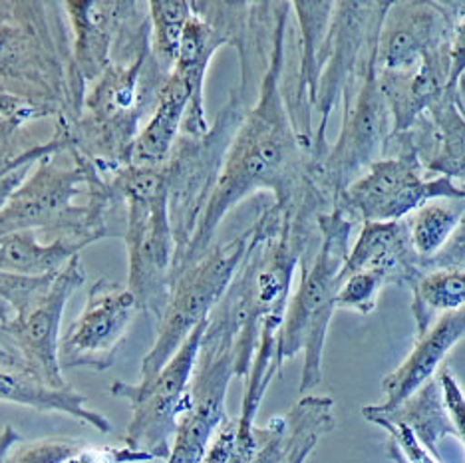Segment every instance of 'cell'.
Wrapping results in <instances>:
<instances>
[{
  "instance_id": "9c48e42d",
  "label": "cell",
  "mask_w": 465,
  "mask_h": 463,
  "mask_svg": "<svg viewBox=\"0 0 465 463\" xmlns=\"http://www.w3.org/2000/svg\"><path fill=\"white\" fill-rule=\"evenodd\" d=\"M86 282L80 257H74L40 297L18 312L5 332L3 346L25 366V372L52 390L70 388L60 366V322L72 294Z\"/></svg>"
},
{
  "instance_id": "7402d4cb",
  "label": "cell",
  "mask_w": 465,
  "mask_h": 463,
  "mask_svg": "<svg viewBox=\"0 0 465 463\" xmlns=\"http://www.w3.org/2000/svg\"><path fill=\"white\" fill-rule=\"evenodd\" d=\"M152 23V54L157 64L172 74L182 48L187 20L192 16V3L187 0H155L147 3Z\"/></svg>"
},
{
  "instance_id": "484cf974",
  "label": "cell",
  "mask_w": 465,
  "mask_h": 463,
  "mask_svg": "<svg viewBox=\"0 0 465 463\" xmlns=\"http://www.w3.org/2000/svg\"><path fill=\"white\" fill-rule=\"evenodd\" d=\"M421 265H431L433 271H465V213L448 243Z\"/></svg>"
},
{
  "instance_id": "6da1fadb",
  "label": "cell",
  "mask_w": 465,
  "mask_h": 463,
  "mask_svg": "<svg viewBox=\"0 0 465 463\" xmlns=\"http://www.w3.org/2000/svg\"><path fill=\"white\" fill-rule=\"evenodd\" d=\"M289 8V3H281L257 103L247 110L232 135L205 212L185 252L173 265V279L205 255L213 245L221 221L241 199L255 193L257 189H271L277 199L274 205L292 219L304 213V205L309 207V202H312L311 167L302 160V147L309 143L301 135L291 103L284 100L281 88Z\"/></svg>"
},
{
  "instance_id": "e0dca14e",
  "label": "cell",
  "mask_w": 465,
  "mask_h": 463,
  "mask_svg": "<svg viewBox=\"0 0 465 463\" xmlns=\"http://www.w3.org/2000/svg\"><path fill=\"white\" fill-rule=\"evenodd\" d=\"M291 6L297 10L294 15L299 18L302 36L301 70L297 76V88H294V106L291 110L301 132V118H304V113L309 118L306 108L314 106L316 94H319L322 54L334 13V3H292Z\"/></svg>"
},
{
  "instance_id": "44dd1931",
  "label": "cell",
  "mask_w": 465,
  "mask_h": 463,
  "mask_svg": "<svg viewBox=\"0 0 465 463\" xmlns=\"http://www.w3.org/2000/svg\"><path fill=\"white\" fill-rule=\"evenodd\" d=\"M465 213V202H430L408 221L411 247L420 259H430L448 243Z\"/></svg>"
},
{
  "instance_id": "f546056e",
  "label": "cell",
  "mask_w": 465,
  "mask_h": 463,
  "mask_svg": "<svg viewBox=\"0 0 465 463\" xmlns=\"http://www.w3.org/2000/svg\"><path fill=\"white\" fill-rule=\"evenodd\" d=\"M40 160L42 157H28V160L10 167L5 173H0V212H3L5 205L10 202V197L18 192V187L26 182V177L35 170V165Z\"/></svg>"
},
{
  "instance_id": "603a6c76",
  "label": "cell",
  "mask_w": 465,
  "mask_h": 463,
  "mask_svg": "<svg viewBox=\"0 0 465 463\" xmlns=\"http://www.w3.org/2000/svg\"><path fill=\"white\" fill-rule=\"evenodd\" d=\"M388 282L386 275L378 271H361L346 277L338 291L336 309L356 310L361 314H370L376 307L378 292Z\"/></svg>"
},
{
  "instance_id": "cb8c5ba5",
  "label": "cell",
  "mask_w": 465,
  "mask_h": 463,
  "mask_svg": "<svg viewBox=\"0 0 465 463\" xmlns=\"http://www.w3.org/2000/svg\"><path fill=\"white\" fill-rule=\"evenodd\" d=\"M86 446L88 444H84V441L70 438L40 439L26 448H20L15 451V456L10 451L5 463H66L74 456H78Z\"/></svg>"
},
{
  "instance_id": "d6a6232c",
  "label": "cell",
  "mask_w": 465,
  "mask_h": 463,
  "mask_svg": "<svg viewBox=\"0 0 465 463\" xmlns=\"http://www.w3.org/2000/svg\"><path fill=\"white\" fill-rule=\"evenodd\" d=\"M0 368H5V370L25 372L23 362H20L15 354H10L6 349H3V346H0ZM25 374H26V372H25Z\"/></svg>"
},
{
  "instance_id": "ffe728a7",
  "label": "cell",
  "mask_w": 465,
  "mask_h": 463,
  "mask_svg": "<svg viewBox=\"0 0 465 463\" xmlns=\"http://www.w3.org/2000/svg\"><path fill=\"white\" fill-rule=\"evenodd\" d=\"M414 314L418 334L431 326V317L465 307V271H431L420 277L414 287Z\"/></svg>"
},
{
  "instance_id": "ac0fdd59",
  "label": "cell",
  "mask_w": 465,
  "mask_h": 463,
  "mask_svg": "<svg viewBox=\"0 0 465 463\" xmlns=\"http://www.w3.org/2000/svg\"><path fill=\"white\" fill-rule=\"evenodd\" d=\"M362 414L366 419L370 418H384L390 422H400L411 429V434L421 444L426 451L441 461L440 456V439L446 436H456L451 419L448 416L446 404H443L440 380H430L420 388L416 394H411L404 404L384 412L376 406L364 408Z\"/></svg>"
},
{
  "instance_id": "52a82bcc",
  "label": "cell",
  "mask_w": 465,
  "mask_h": 463,
  "mask_svg": "<svg viewBox=\"0 0 465 463\" xmlns=\"http://www.w3.org/2000/svg\"><path fill=\"white\" fill-rule=\"evenodd\" d=\"M207 320L189 334L182 349L155 376L145 378L140 384H112L110 392L132 404V422L125 434L128 448L153 459H169L179 418L187 408L189 382L195 370Z\"/></svg>"
},
{
  "instance_id": "2e32d148",
  "label": "cell",
  "mask_w": 465,
  "mask_h": 463,
  "mask_svg": "<svg viewBox=\"0 0 465 463\" xmlns=\"http://www.w3.org/2000/svg\"><path fill=\"white\" fill-rule=\"evenodd\" d=\"M0 402L18 404L38 409V412H58L74 419H80L100 434L112 431V422L96 409H92L86 402V396L66 388V390H52V388L40 384L33 376L25 372L5 370L0 368Z\"/></svg>"
},
{
  "instance_id": "5bb4252c",
  "label": "cell",
  "mask_w": 465,
  "mask_h": 463,
  "mask_svg": "<svg viewBox=\"0 0 465 463\" xmlns=\"http://www.w3.org/2000/svg\"><path fill=\"white\" fill-rule=\"evenodd\" d=\"M465 339V307L453 312L441 314L436 324H431L424 334H418L414 350L401 362L400 368L384 378V404L378 409H390L404 404L406 399L416 394L421 386L431 380L433 372L438 370L453 346Z\"/></svg>"
},
{
  "instance_id": "e575fe53",
  "label": "cell",
  "mask_w": 465,
  "mask_h": 463,
  "mask_svg": "<svg viewBox=\"0 0 465 463\" xmlns=\"http://www.w3.org/2000/svg\"><path fill=\"white\" fill-rule=\"evenodd\" d=\"M8 122H10V120H3V118H0V130H3Z\"/></svg>"
},
{
  "instance_id": "5b68a950",
  "label": "cell",
  "mask_w": 465,
  "mask_h": 463,
  "mask_svg": "<svg viewBox=\"0 0 465 463\" xmlns=\"http://www.w3.org/2000/svg\"><path fill=\"white\" fill-rule=\"evenodd\" d=\"M247 94L249 90L245 88L232 92L231 100L219 112L215 123L205 135L201 138L179 135L172 155L162 165L167 183L169 219L175 237L173 265L185 252L213 193L227 147L249 110L245 106Z\"/></svg>"
},
{
  "instance_id": "d4e9b609",
  "label": "cell",
  "mask_w": 465,
  "mask_h": 463,
  "mask_svg": "<svg viewBox=\"0 0 465 463\" xmlns=\"http://www.w3.org/2000/svg\"><path fill=\"white\" fill-rule=\"evenodd\" d=\"M52 279H54V275L42 279H26L0 272V297L13 304L16 312H23L30 302H35L48 289Z\"/></svg>"
},
{
  "instance_id": "8fae6325",
  "label": "cell",
  "mask_w": 465,
  "mask_h": 463,
  "mask_svg": "<svg viewBox=\"0 0 465 463\" xmlns=\"http://www.w3.org/2000/svg\"><path fill=\"white\" fill-rule=\"evenodd\" d=\"M140 310L128 287L98 279L88 289L86 307L60 339L62 370L88 368L100 372L110 368Z\"/></svg>"
},
{
  "instance_id": "8992f818",
  "label": "cell",
  "mask_w": 465,
  "mask_h": 463,
  "mask_svg": "<svg viewBox=\"0 0 465 463\" xmlns=\"http://www.w3.org/2000/svg\"><path fill=\"white\" fill-rule=\"evenodd\" d=\"M249 241L251 231L227 243L211 245L203 257L173 279L155 344L142 362V380L160 372L189 334L211 317L245 259Z\"/></svg>"
},
{
  "instance_id": "7a4b0ae2",
  "label": "cell",
  "mask_w": 465,
  "mask_h": 463,
  "mask_svg": "<svg viewBox=\"0 0 465 463\" xmlns=\"http://www.w3.org/2000/svg\"><path fill=\"white\" fill-rule=\"evenodd\" d=\"M169 78L157 64L152 46L128 62H112L82 98L80 112L70 120L74 147L102 172L132 165V152L143 120L153 115Z\"/></svg>"
},
{
  "instance_id": "30bf717a",
  "label": "cell",
  "mask_w": 465,
  "mask_h": 463,
  "mask_svg": "<svg viewBox=\"0 0 465 463\" xmlns=\"http://www.w3.org/2000/svg\"><path fill=\"white\" fill-rule=\"evenodd\" d=\"M341 197L344 213L361 217L364 223L401 221L414 209L424 207L433 199L465 202V189L456 187L450 177L426 182L411 157L378 160L370 172L348 185Z\"/></svg>"
},
{
  "instance_id": "4316f807",
  "label": "cell",
  "mask_w": 465,
  "mask_h": 463,
  "mask_svg": "<svg viewBox=\"0 0 465 463\" xmlns=\"http://www.w3.org/2000/svg\"><path fill=\"white\" fill-rule=\"evenodd\" d=\"M440 386H441V396L443 404H446L448 416L456 429V436L465 444V394L461 392L460 384L456 378L451 376L448 368H443L440 374Z\"/></svg>"
},
{
  "instance_id": "4fadbf2b",
  "label": "cell",
  "mask_w": 465,
  "mask_h": 463,
  "mask_svg": "<svg viewBox=\"0 0 465 463\" xmlns=\"http://www.w3.org/2000/svg\"><path fill=\"white\" fill-rule=\"evenodd\" d=\"M394 3H334L329 36L322 54V74L314 106L321 112V125L314 138V163L324 160V132L338 94L352 76L368 42L384 26Z\"/></svg>"
},
{
  "instance_id": "3957f363",
  "label": "cell",
  "mask_w": 465,
  "mask_h": 463,
  "mask_svg": "<svg viewBox=\"0 0 465 463\" xmlns=\"http://www.w3.org/2000/svg\"><path fill=\"white\" fill-rule=\"evenodd\" d=\"M125 203L124 241L128 249V289L140 309L162 319L173 281L175 237L169 219L162 167L125 165L105 172Z\"/></svg>"
},
{
  "instance_id": "ba28073f",
  "label": "cell",
  "mask_w": 465,
  "mask_h": 463,
  "mask_svg": "<svg viewBox=\"0 0 465 463\" xmlns=\"http://www.w3.org/2000/svg\"><path fill=\"white\" fill-rule=\"evenodd\" d=\"M380 34L382 30L368 42L354 74L348 78L356 86V96L346 90L341 138L334 150L312 170V173H322L338 195L352 183L358 172L378 162L388 135V100L378 76Z\"/></svg>"
},
{
  "instance_id": "f1b7e54d",
  "label": "cell",
  "mask_w": 465,
  "mask_h": 463,
  "mask_svg": "<svg viewBox=\"0 0 465 463\" xmlns=\"http://www.w3.org/2000/svg\"><path fill=\"white\" fill-rule=\"evenodd\" d=\"M465 72V18H461L456 25L450 38L448 46V80H446V92H453L458 86V80Z\"/></svg>"
},
{
  "instance_id": "7c38bea8",
  "label": "cell",
  "mask_w": 465,
  "mask_h": 463,
  "mask_svg": "<svg viewBox=\"0 0 465 463\" xmlns=\"http://www.w3.org/2000/svg\"><path fill=\"white\" fill-rule=\"evenodd\" d=\"M147 5L118 3V0H68L62 3L66 10L72 40L70 92H72V120L76 118L82 98L88 86L98 80L112 64L115 46L130 30L147 18L142 13Z\"/></svg>"
},
{
  "instance_id": "d6986e66",
  "label": "cell",
  "mask_w": 465,
  "mask_h": 463,
  "mask_svg": "<svg viewBox=\"0 0 465 463\" xmlns=\"http://www.w3.org/2000/svg\"><path fill=\"white\" fill-rule=\"evenodd\" d=\"M82 247L68 239L40 243L36 231H15L0 235V272L26 279L52 277L64 269Z\"/></svg>"
},
{
  "instance_id": "4dcf8cb0",
  "label": "cell",
  "mask_w": 465,
  "mask_h": 463,
  "mask_svg": "<svg viewBox=\"0 0 465 463\" xmlns=\"http://www.w3.org/2000/svg\"><path fill=\"white\" fill-rule=\"evenodd\" d=\"M0 118L3 120H18V122H30V120H38V118H46L33 103H28L25 100H20L13 94L5 92L0 88Z\"/></svg>"
},
{
  "instance_id": "9a60e30c",
  "label": "cell",
  "mask_w": 465,
  "mask_h": 463,
  "mask_svg": "<svg viewBox=\"0 0 465 463\" xmlns=\"http://www.w3.org/2000/svg\"><path fill=\"white\" fill-rule=\"evenodd\" d=\"M414 255L418 252L411 247L408 221H368L352 252H348L341 281L361 271H378L388 281L420 279L421 265H416Z\"/></svg>"
},
{
  "instance_id": "83f0119b",
  "label": "cell",
  "mask_w": 465,
  "mask_h": 463,
  "mask_svg": "<svg viewBox=\"0 0 465 463\" xmlns=\"http://www.w3.org/2000/svg\"><path fill=\"white\" fill-rule=\"evenodd\" d=\"M153 461L152 456L142 454L128 446L124 448H94L86 446L78 456H74L66 463H140Z\"/></svg>"
},
{
  "instance_id": "836d02e7",
  "label": "cell",
  "mask_w": 465,
  "mask_h": 463,
  "mask_svg": "<svg viewBox=\"0 0 465 463\" xmlns=\"http://www.w3.org/2000/svg\"><path fill=\"white\" fill-rule=\"evenodd\" d=\"M388 454H390V458H392L396 463H410V461L406 459V456L401 454V449L396 446V441H394V439L390 441V446H388Z\"/></svg>"
},
{
  "instance_id": "1f68e13d",
  "label": "cell",
  "mask_w": 465,
  "mask_h": 463,
  "mask_svg": "<svg viewBox=\"0 0 465 463\" xmlns=\"http://www.w3.org/2000/svg\"><path fill=\"white\" fill-rule=\"evenodd\" d=\"M20 441V436L16 434V431L6 426L3 429V434H0V463H5L10 451H13V448Z\"/></svg>"
},
{
  "instance_id": "277c9868",
  "label": "cell",
  "mask_w": 465,
  "mask_h": 463,
  "mask_svg": "<svg viewBox=\"0 0 465 463\" xmlns=\"http://www.w3.org/2000/svg\"><path fill=\"white\" fill-rule=\"evenodd\" d=\"M322 243L314 261L302 267L297 292L289 299L279 339V364L304 350L301 394L311 392L322 380V350L329 324L336 310L341 275L348 259V239L354 219L336 207L332 213L316 219Z\"/></svg>"
}]
</instances>
